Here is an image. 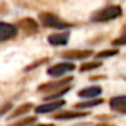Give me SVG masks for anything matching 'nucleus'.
I'll use <instances>...</instances> for the list:
<instances>
[{
  "label": "nucleus",
  "mask_w": 126,
  "mask_h": 126,
  "mask_svg": "<svg viewBox=\"0 0 126 126\" xmlns=\"http://www.w3.org/2000/svg\"><path fill=\"white\" fill-rule=\"evenodd\" d=\"M110 108L114 111L126 114V95H120V96H114L110 100Z\"/></svg>",
  "instance_id": "nucleus-8"
},
{
  "label": "nucleus",
  "mask_w": 126,
  "mask_h": 126,
  "mask_svg": "<svg viewBox=\"0 0 126 126\" xmlns=\"http://www.w3.org/2000/svg\"><path fill=\"white\" fill-rule=\"evenodd\" d=\"M112 45H126V35L125 36H121V37H119V38H116L114 42H112Z\"/></svg>",
  "instance_id": "nucleus-19"
},
{
  "label": "nucleus",
  "mask_w": 126,
  "mask_h": 126,
  "mask_svg": "<svg viewBox=\"0 0 126 126\" xmlns=\"http://www.w3.org/2000/svg\"><path fill=\"white\" fill-rule=\"evenodd\" d=\"M87 116V112H80V111H62L58 112L53 116L56 120H71V119H77V117H83Z\"/></svg>",
  "instance_id": "nucleus-11"
},
{
  "label": "nucleus",
  "mask_w": 126,
  "mask_h": 126,
  "mask_svg": "<svg viewBox=\"0 0 126 126\" xmlns=\"http://www.w3.org/2000/svg\"><path fill=\"white\" fill-rule=\"evenodd\" d=\"M40 21L42 22L43 26L51 27V29L64 30V29L68 27V24H66L64 21H62V20H59L57 16H54L53 14H49V13H42L40 15Z\"/></svg>",
  "instance_id": "nucleus-3"
},
{
  "label": "nucleus",
  "mask_w": 126,
  "mask_h": 126,
  "mask_svg": "<svg viewBox=\"0 0 126 126\" xmlns=\"http://www.w3.org/2000/svg\"><path fill=\"white\" fill-rule=\"evenodd\" d=\"M101 94V88L100 87H88V88H84L82 89L79 93H78V96L80 98H85V99H94L95 96L100 95Z\"/></svg>",
  "instance_id": "nucleus-10"
},
{
  "label": "nucleus",
  "mask_w": 126,
  "mask_h": 126,
  "mask_svg": "<svg viewBox=\"0 0 126 126\" xmlns=\"http://www.w3.org/2000/svg\"><path fill=\"white\" fill-rule=\"evenodd\" d=\"M48 42L53 46H61V45H66L68 42V33H53L48 36Z\"/></svg>",
  "instance_id": "nucleus-12"
},
{
  "label": "nucleus",
  "mask_w": 126,
  "mask_h": 126,
  "mask_svg": "<svg viewBox=\"0 0 126 126\" xmlns=\"http://www.w3.org/2000/svg\"><path fill=\"white\" fill-rule=\"evenodd\" d=\"M93 54V51L90 49H73V51H66L63 52V58L67 59H84Z\"/></svg>",
  "instance_id": "nucleus-6"
},
{
  "label": "nucleus",
  "mask_w": 126,
  "mask_h": 126,
  "mask_svg": "<svg viewBox=\"0 0 126 126\" xmlns=\"http://www.w3.org/2000/svg\"><path fill=\"white\" fill-rule=\"evenodd\" d=\"M76 66L73 63H68V62H63V63H58V64H54L52 67H49L47 69V74L52 76V77H61L63 74H66L68 72L74 71Z\"/></svg>",
  "instance_id": "nucleus-4"
},
{
  "label": "nucleus",
  "mask_w": 126,
  "mask_h": 126,
  "mask_svg": "<svg viewBox=\"0 0 126 126\" xmlns=\"http://www.w3.org/2000/svg\"><path fill=\"white\" fill-rule=\"evenodd\" d=\"M16 33H17L16 26L8 22H0V43L15 37Z\"/></svg>",
  "instance_id": "nucleus-5"
},
{
  "label": "nucleus",
  "mask_w": 126,
  "mask_h": 126,
  "mask_svg": "<svg viewBox=\"0 0 126 126\" xmlns=\"http://www.w3.org/2000/svg\"><path fill=\"white\" fill-rule=\"evenodd\" d=\"M117 49H105V51H101L96 54V58H108V57H112L115 54H117Z\"/></svg>",
  "instance_id": "nucleus-16"
},
{
  "label": "nucleus",
  "mask_w": 126,
  "mask_h": 126,
  "mask_svg": "<svg viewBox=\"0 0 126 126\" xmlns=\"http://www.w3.org/2000/svg\"><path fill=\"white\" fill-rule=\"evenodd\" d=\"M101 66L100 62H96V61H93V62H88V63H83L80 66V71L82 72H87V71H93L95 68H99Z\"/></svg>",
  "instance_id": "nucleus-15"
},
{
  "label": "nucleus",
  "mask_w": 126,
  "mask_h": 126,
  "mask_svg": "<svg viewBox=\"0 0 126 126\" xmlns=\"http://www.w3.org/2000/svg\"><path fill=\"white\" fill-rule=\"evenodd\" d=\"M103 103L101 99H89L87 101H83V103H79V104H76V108L77 109H88V108H94V106H98Z\"/></svg>",
  "instance_id": "nucleus-14"
},
{
  "label": "nucleus",
  "mask_w": 126,
  "mask_h": 126,
  "mask_svg": "<svg viewBox=\"0 0 126 126\" xmlns=\"http://www.w3.org/2000/svg\"><path fill=\"white\" fill-rule=\"evenodd\" d=\"M19 27H20L24 32H26V33H29V35L36 33V32L38 31V25H37V22H36L33 19H30V17L22 19V20L19 22Z\"/></svg>",
  "instance_id": "nucleus-9"
},
{
  "label": "nucleus",
  "mask_w": 126,
  "mask_h": 126,
  "mask_svg": "<svg viewBox=\"0 0 126 126\" xmlns=\"http://www.w3.org/2000/svg\"><path fill=\"white\" fill-rule=\"evenodd\" d=\"M121 14H122V10H121L120 6L111 5V6H108V8H104L103 10H100V11L93 17V20H94V21H99V22L110 21V20H114V19L121 16Z\"/></svg>",
  "instance_id": "nucleus-2"
},
{
  "label": "nucleus",
  "mask_w": 126,
  "mask_h": 126,
  "mask_svg": "<svg viewBox=\"0 0 126 126\" xmlns=\"http://www.w3.org/2000/svg\"><path fill=\"white\" fill-rule=\"evenodd\" d=\"M72 80V78H64V79H59L56 82H49L46 84L40 85L38 92H43V93H52V95L46 96L45 100H49V99H54V98H59L61 95H63L66 92H68L71 88L68 87L69 82Z\"/></svg>",
  "instance_id": "nucleus-1"
},
{
  "label": "nucleus",
  "mask_w": 126,
  "mask_h": 126,
  "mask_svg": "<svg viewBox=\"0 0 126 126\" xmlns=\"http://www.w3.org/2000/svg\"><path fill=\"white\" fill-rule=\"evenodd\" d=\"M35 126H54V125H51V124H38V125H35Z\"/></svg>",
  "instance_id": "nucleus-20"
},
{
  "label": "nucleus",
  "mask_w": 126,
  "mask_h": 126,
  "mask_svg": "<svg viewBox=\"0 0 126 126\" xmlns=\"http://www.w3.org/2000/svg\"><path fill=\"white\" fill-rule=\"evenodd\" d=\"M96 126H111V125H106V124H100V125H96Z\"/></svg>",
  "instance_id": "nucleus-21"
},
{
  "label": "nucleus",
  "mask_w": 126,
  "mask_h": 126,
  "mask_svg": "<svg viewBox=\"0 0 126 126\" xmlns=\"http://www.w3.org/2000/svg\"><path fill=\"white\" fill-rule=\"evenodd\" d=\"M36 121V117H26V119H24V120H20V121H17V122H15V124H13V125H10V126H30L32 122H35Z\"/></svg>",
  "instance_id": "nucleus-17"
},
{
  "label": "nucleus",
  "mask_w": 126,
  "mask_h": 126,
  "mask_svg": "<svg viewBox=\"0 0 126 126\" xmlns=\"http://www.w3.org/2000/svg\"><path fill=\"white\" fill-rule=\"evenodd\" d=\"M11 104L10 103H6V104H4V105H1V106H0V117H1V116H4L10 109H11Z\"/></svg>",
  "instance_id": "nucleus-18"
},
{
  "label": "nucleus",
  "mask_w": 126,
  "mask_h": 126,
  "mask_svg": "<svg viewBox=\"0 0 126 126\" xmlns=\"http://www.w3.org/2000/svg\"><path fill=\"white\" fill-rule=\"evenodd\" d=\"M31 108H32V104H24V105H20L10 116H9V119H15V117H19V116H22V115H25V114H27L30 110H31Z\"/></svg>",
  "instance_id": "nucleus-13"
},
{
  "label": "nucleus",
  "mask_w": 126,
  "mask_h": 126,
  "mask_svg": "<svg viewBox=\"0 0 126 126\" xmlns=\"http://www.w3.org/2000/svg\"><path fill=\"white\" fill-rule=\"evenodd\" d=\"M63 105H64V100H56V101H51V103H47V104L38 105L35 109V111L37 114H47V112H52V111L59 109Z\"/></svg>",
  "instance_id": "nucleus-7"
}]
</instances>
